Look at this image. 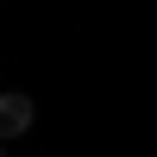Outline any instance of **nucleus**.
I'll list each match as a JSON object with an SVG mask.
<instances>
[{
    "instance_id": "f257e3e1",
    "label": "nucleus",
    "mask_w": 157,
    "mask_h": 157,
    "mask_svg": "<svg viewBox=\"0 0 157 157\" xmlns=\"http://www.w3.org/2000/svg\"><path fill=\"white\" fill-rule=\"evenodd\" d=\"M32 120H38L32 94H0V145L19 138V132H32Z\"/></svg>"
},
{
    "instance_id": "f03ea898",
    "label": "nucleus",
    "mask_w": 157,
    "mask_h": 157,
    "mask_svg": "<svg viewBox=\"0 0 157 157\" xmlns=\"http://www.w3.org/2000/svg\"><path fill=\"white\" fill-rule=\"evenodd\" d=\"M0 157H6V151H0Z\"/></svg>"
}]
</instances>
